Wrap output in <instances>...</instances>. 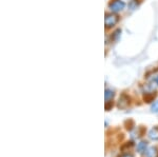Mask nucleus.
Returning <instances> with one entry per match:
<instances>
[{
  "label": "nucleus",
  "instance_id": "f257e3e1",
  "mask_svg": "<svg viewBox=\"0 0 158 157\" xmlns=\"http://www.w3.org/2000/svg\"><path fill=\"white\" fill-rule=\"evenodd\" d=\"M119 21H120V17L118 14H114L111 12H106L104 15V27L106 31L113 30L118 25Z\"/></svg>",
  "mask_w": 158,
  "mask_h": 157
},
{
  "label": "nucleus",
  "instance_id": "f03ea898",
  "mask_svg": "<svg viewBox=\"0 0 158 157\" xmlns=\"http://www.w3.org/2000/svg\"><path fill=\"white\" fill-rule=\"evenodd\" d=\"M127 7V3L124 0H111L108 4L109 12L114 13V14H119L123 12Z\"/></svg>",
  "mask_w": 158,
  "mask_h": 157
},
{
  "label": "nucleus",
  "instance_id": "7ed1b4c3",
  "mask_svg": "<svg viewBox=\"0 0 158 157\" xmlns=\"http://www.w3.org/2000/svg\"><path fill=\"white\" fill-rule=\"evenodd\" d=\"M131 103V98L129 97L127 94H122L119 97L118 100V108L119 109H127Z\"/></svg>",
  "mask_w": 158,
  "mask_h": 157
},
{
  "label": "nucleus",
  "instance_id": "20e7f679",
  "mask_svg": "<svg viewBox=\"0 0 158 157\" xmlns=\"http://www.w3.org/2000/svg\"><path fill=\"white\" fill-rule=\"evenodd\" d=\"M141 4V0H129L127 7H128V11L130 12H134L136 11L139 7V6Z\"/></svg>",
  "mask_w": 158,
  "mask_h": 157
},
{
  "label": "nucleus",
  "instance_id": "39448f33",
  "mask_svg": "<svg viewBox=\"0 0 158 157\" xmlns=\"http://www.w3.org/2000/svg\"><path fill=\"white\" fill-rule=\"evenodd\" d=\"M114 97H115V91L112 90V89L106 88V91H104V100H106V102L112 101Z\"/></svg>",
  "mask_w": 158,
  "mask_h": 157
},
{
  "label": "nucleus",
  "instance_id": "423d86ee",
  "mask_svg": "<svg viewBox=\"0 0 158 157\" xmlns=\"http://www.w3.org/2000/svg\"><path fill=\"white\" fill-rule=\"evenodd\" d=\"M121 36V29H116L114 30L113 32L110 35V39H111V42H117L119 40V38Z\"/></svg>",
  "mask_w": 158,
  "mask_h": 157
},
{
  "label": "nucleus",
  "instance_id": "0eeeda50",
  "mask_svg": "<svg viewBox=\"0 0 158 157\" xmlns=\"http://www.w3.org/2000/svg\"><path fill=\"white\" fill-rule=\"evenodd\" d=\"M149 137L152 140H158V126H154L150 130Z\"/></svg>",
  "mask_w": 158,
  "mask_h": 157
},
{
  "label": "nucleus",
  "instance_id": "6e6552de",
  "mask_svg": "<svg viewBox=\"0 0 158 157\" xmlns=\"http://www.w3.org/2000/svg\"><path fill=\"white\" fill-rule=\"evenodd\" d=\"M146 154L148 157H158V150L155 147H151V148H148Z\"/></svg>",
  "mask_w": 158,
  "mask_h": 157
},
{
  "label": "nucleus",
  "instance_id": "1a4fd4ad",
  "mask_svg": "<svg viewBox=\"0 0 158 157\" xmlns=\"http://www.w3.org/2000/svg\"><path fill=\"white\" fill-rule=\"evenodd\" d=\"M137 150L139 153H146L148 150V143L147 141H140L137 145Z\"/></svg>",
  "mask_w": 158,
  "mask_h": 157
},
{
  "label": "nucleus",
  "instance_id": "9d476101",
  "mask_svg": "<svg viewBox=\"0 0 158 157\" xmlns=\"http://www.w3.org/2000/svg\"><path fill=\"white\" fill-rule=\"evenodd\" d=\"M151 111L153 113H158V99L155 100L151 105Z\"/></svg>",
  "mask_w": 158,
  "mask_h": 157
},
{
  "label": "nucleus",
  "instance_id": "9b49d317",
  "mask_svg": "<svg viewBox=\"0 0 158 157\" xmlns=\"http://www.w3.org/2000/svg\"><path fill=\"white\" fill-rule=\"evenodd\" d=\"M152 82L155 85V87H157V88H158V74H155V75L152 77Z\"/></svg>",
  "mask_w": 158,
  "mask_h": 157
},
{
  "label": "nucleus",
  "instance_id": "f8f14e48",
  "mask_svg": "<svg viewBox=\"0 0 158 157\" xmlns=\"http://www.w3.org/2000/svg\"><path fill=\"white\" fill-rule=\"evenodd\" d=\"M113 108V101H109V102H106V110L110 111Z\"/></svg>",
  "mask_w": 158,
  "mask_h": 157
},
{
  "label": "nucleus",
  "instance_id": "ddd939ff",
  "mask_svg": "<svg viewBox=\"0 0 158 157\" xmlns=\"http://www.w3.org/2000/svg\"><path fill=\"white\" fill-rule=\"evenodd\" d=\"M132 147H133V143H127V145L126 146H123V147H121V150L122 151H124V149L126 148H132Z\"/></svg>",
  "mask_w": 158,
  "mask_h": 157
},
{
  "label": "nucleus",
  "instance_id": "4468645a",
  "mask_svg": "<svg viewBox=\"0 0 158 157\" xmlns=\"http://www.w3.org/2000/svg\"><path fill=\"white\" fill-rule=\"evenodd\" d=\"M120 157H132L131 155H129V154H124V155H122V156H120Z\"/></svg>",
  "mask_w": 158,
  "mask_h": 157
}]
</instances>
